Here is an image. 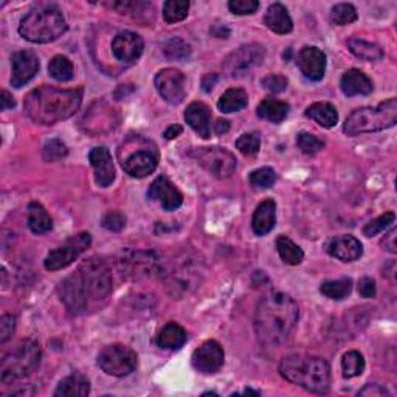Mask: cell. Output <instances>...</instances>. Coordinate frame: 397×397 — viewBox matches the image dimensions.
<instances>
[{"instance_id":"9f6ffc18","label":"cell","mask_w":397,"mask_h":397,"mask_svg":"<svg viewBox=\"0 0 397 397\" xmlns=\"http://www.w3.org/2000/svg\"><path fill=\"white\" fill-rule=\"evenodd\" d=\"M214 130H216V134L218 135H222V134H227V132L230 130V121L227 120H218L216 124H214Z\"/></svg>"},{"instance_id":"5b68a950","label":"cell","mask_w":397,"mask_h":397,"mask_svg":"<svg viewBox=\"0 0 397 397\" xmlns=\"http://www.w3.org/2000/svg\"><path fill=\"white\" fill-rule=\"evenodd\" d=\"M67 31L61 8L55 4H38L23 16L19 35L33 44H48Z\"/></svg>"},{"instance_id":"1f68e13d","label":"cell","mask_w":397,"mask_h":397,"mask_svg":"<svg viewBox=\"0 0 397 397\" xmlns=\"http://www.w3.org/2000/svg\"><path fill=\"white\" fill-rule=\"evenodd\" d=\"M248 104V96L242 89H228L219 99L218 107L223 113H233L242 111Z\"/></svg>"},{"instance_id":"f907efd6","label":"cell","mask_w":397,"mask_h":397,"mask_svg":"<svg viewBox=\"0 0 397 397\" xmlns=\"http://www.w3.org/2000/svg\"><path fill=\"white\" fill-rule=\"evenodd\" d=\"M359 396H372V397H382V396H390V393L386 391V388L380 385H367L363 390L359 391Z\"/></svg>"},{"instance_id":"ffe728a7","label":"cell","mask_w":397,"mask_h":397,"mask_svg":"<svg viewBox=\"0 0 397 397\" xmlns=\"http://www.w3.org/2000/svg\"><path fill=\"white\" fill-rule=\"evenodd\" d=\"M326 252L332 258H337L343 262H352L357 261L363 255V245L357 237L342 235L329 239L326 242Z\"/></svg>"},{"instance_id":"ee69618b","label":"cell","mask_w":397,"mask_h":397,"mask_svg":"<svg viewBox=\"0 0 397 397\" xmlns=\"http://www.w3.org/2000/svg\"><path fill=\"white\" fill-rule=\"evenodd\" d=\"M276 181V172L272 168H259L250 174V184L255 188H270Z\"/></svg>"},{"instance_id":"277c9868","label":"cell","mask_w":397,"mask_h":397,"mask_svg":"<svg viewBox=\"0 0 397 397\" xmlns=\"http://www.w3.org/2000/svg\"><path fill=\"white\" fill-rule=\"evenodd\" d=\"M279 374L287 382L298 385L315 394H326L330 386L329 363L309 354H293L283 359L279 365Z\"/></svg>"},{"instance_id":"83f0119b","label":"cell","mask_w":397,"mask_h":397,"mask_svg":"<svg viewBox=\"0 0 397 397\" xmlns=\"http://www.w3.org/2000/svg\"><path fill=\"white\" fill-rule=\"evenodd\" d=\"M289 111H291V106L286 101L269 96L262 99L261 104L258 106V117L270 123H281L287 118Z\"/></svg>"},{"instance_id":"681fc988","label":"cell","mask_w":397,"mask_h":397,"mask_svg":"<svg viewBox=\"0 0 397 397\" xmlns=\"http://www.w3.org/2000/svg\"><path fill=\"white\" fill-rule=\"evenodd\" d=\"M359 293L363 298H374L377 293V287H376V281L372 278H362L359 281Z\"/></svg>"},{"instance_id":"7c38bea8","label":"cell","mask_w":397,"mask_h":397,"mask_svg":"<svg viewBox=\"0 0 397 397\" xmlns=\"http://www.w3.org/2000/svg\"><path fill=\"white\" fill-rule=\"evenodd\" d=\"M157 92L169 104H180L185 99V74L177 69H163L155 74Z\"/></svg>"},{"instance_id":"11a10c76","label":"cell","mask_w":397,"mask_h":397,"mask_svg":"<svg viewBox=\"0 0 397 397\" xmlns=\"http://www.w3.org/2000/svg\"><path fill=\"white\" fill-rule=\"evenodd\" d=\"M181 126L180 124H172V126H169L167 130H164V138L167 140H174V138H177L180 134H181Z\"/></svg>"},{"instance_id":"d6a6232c","label":"cell","mask_w":397,"mask_h":397,"mask_svg":"<svg viewBox=\"0 0 397 397\" xmlns=\"http://www.w3.org/2000/svg\"><path fill=\"white\" fill-rule=\"evenodd\" d=\"M276 250L281 256V259L289 264V266H298L304 258V252L301 250V247H298L292 239L287 236H279L276 239Z\"/></svg>"},{"instance_id":"52a82bcc","label":"cell","mask_w":397,"mask_h":397,"mask_svg":"<svg viewBox=\"0 0 397 397\" xmlns=\"http://www.w3.org/2000/svg\"><path fill=\"white\" fill-rule=\"evenodd\" d=\"M40 346L38 342L27 338L16 345L11 351H8L2 357L0 365V380L2 384H13L28 377L35 372L40 363Z\"/></svg>"},{"instance_id":"816d5d0a","label":"cell","mask_w":397,"mask_h":397,"mask_svg":"<svg viewBox=\"0 0 397 397\" xmlns=\"http://www.w3.org/2000/svg\"><path fill=\"white\" fill-rule=\"evenodd\" d=\"M396 228H393L390 233H388L386 236H385V239L382 241V245L385 247V250H388V252H391V253H396L397 252V245H396Z\"/></svg>"},{"instance_id":"f5cc1de1","label":"cell","mask_w":397,"mask_h":397,"mask_svg":"<svg viewBox=\"0 0 397 397\" xmlns=\"http://www.w3.org/2000/svg\"><path fill=\"white\" fill-rule=\"evenodd\" d=\"M14 106H16L14 98L10 95V92H6V90H2V96H0V109H2V111L13 109Z\"/></svg>"},{"instance_id":"e0dca14e","label":"cell","mask_w":397,"mask_h":397,"mask_svg":"<svg viewBox=\"0 0 397 397\" xmlns=\"http://www.w3.org/2000/svg\"><path fill=\"white\" fill-rule=\"evenodd\" d=\"M143 48V39L132 31H121L112 40V53L123 64L135 62L142 56Z\"/></svg>"},{"instance_id":"9c48e42d","label":"cell","mask_w":397,"mask_h":397,"mask_svg":"<svg viewBox=\"0 0 397 397\" xmlns=\"http://www.w3.org/2000/svg\"><path fill=\"white\" fill-rule=\"evenodd\" d=\"M137 354L124 345L106 346L98 355V365L106 374L113 377H126L137 368Z\"/></svg>"},{"instance_id":"4dcf8cb0","label":"cell","mask_w":397,"mask_h":397,"mask_svg":"<svg viewBox=\"0 0 397 397\" xmlns=\"http://www.w3.org/2000/svg\"><path fill=\"white\" fill-rule=\"evenodd\" d=\"M28 227L36 235L47 233L53 228L52 218L39 202H31L28 205Z\"/></svg>"},{"instance_id":"7a4b0ae2","label":"cell","mask_w":397,"mask_h":397,"mask_svg":"<svg viewBox=\"0 0 397 397\" xmlns=\"http://www.w3.org/2000/svg\"><path fill=\"white\" fill-rule=\"evenodd\" d=\"M300 318V309L292 296L272 292L258 303L255 330L258 340L267 347H278L292 335Z\"/></svg>"},{"instance_id":"9a60e30c","label":"cell","mask_w":397,"mask_h":397,"mask_svg":"<svg viewBox=\"0 0 397 397\" xmlns=\"http://www.w3.org/2000/svg\"><path fill=\"white\" fill-rule=\"evenodd\" d=\"M11 84L16 89H21L22 86L27 84L39 70V60L35 52L31 50H21L16 52L11 57Z\"/></svg>"},{"instance_id":"db71d44e","label":"cell","mask_w":397,"mask_h":397,"mask_svg":"<svg viewBox=\"0 0 397 397\" xmlns=\"http://www.w3.org/2000/svg\"><path fill=\"white\" fill-rule=\"evenodd\" d=\"M216 82H218L216 74H205L203 79H202V87H203L205 92H211Z\"/></svg>"},{"instance_id":"7402d4cb","label":"cell","mask_w":397,"mask_h":397,"mask_svg":"<svg viewBox=\"0 0 397 397\" xmlns=\"http://www.w3.org/2000/svg\"><path fill=\"white\" fill-rule=\"evenodd\" d=\"M185 120L189 124L198 137L202 138H210L211 135V111L208 109V106L203 103H193L186 107L185 111Z\"/></svg>"},{"instance_id":"484cf974","label":"cell","mask_w":397,"mask_h":397,"mask_svg":"<svg viewBox=\"0 0 397 397\" xmlns=\"http://www.w3.org/2000/svg\"><path fill=\"white\" fill-rule=\"evenodd\" d=\"M186 330L181 328L177 323H168L167 326H163V329L157 335V345H159L162 350H180L181 346L186 343Z\"/></svg>"},{"instance_id":"4316f807","label":"cell","mask_w":397,"mask_h":397,"mask_svg":"<svg viewBox=\"0 0 397 397\" xmlns=\"http://www.w3.org/2000/svg\"><path fill=\"white\" fill-rule=\"evenodd\" d=\"M90 393L89 380L82 374H72L62 379L57 385L55 396L56 397H86Z\"/></svg>"},{"instance_id":"ab89813d","label":"cell","mask_w":397,"mask_h":397,"mask_svg":"<svg viewBox=\"0 0 397 397\" xmlns=\"http://www.w3.org/2000/svg\"><path fill=\"white\" fill-rule=\"evenodd\" d=\"M394 220H396V214L393 211H388L382 214V216L372 219L369 223H367L365 228H363V235L367 237H372L379 233H382V231H385L391 223H394Z\"/></svg>"},{"instance_id":"44dd1931","label":"cell","mask_w":397,"mask_h":397,"mask_svg":"<svg viewBox=\"0 0 397 397\" xmlns=\"http://www.w3.org/2000/svg\"><path fill=\"white\" fill-rule=\"evenodd\" d=\"M157 164H159V157L155 152L147 151V149H140V151L132 152L128 159L123 160V169L130 177L143 179L155 171Z\"/></svg>"},{"instance_id":"7bdbcfd3","label":"cell","mask_w":397,"mask_h":397,"mask_svg":"<svg viewBox=\"0 0 397 397\" xmlns=\"http://www.w3.org/2000/svg\"><path fill=\"white\" fill-rule=\"evenodd\" d=\"M164 53H167L169 60L184 61L191 55V47H189L186 43H184L181 39L174 38L167 44V47H164Z\"/></svg>"},{"instance_id":"d6986e66","label":"cell","mask_w":397,"mask_h":397,"mask_svg":"<svg viewBox=\"0 0 397 397\" xmlns=\"http://www.w3.org/2000/svg\"><path fill=\"white\" fill-rule=\"evenodd\" d=\"M89 162L95 171L96 184L101 188L111 186L112 181L115 180V167L109 149L104 146L94 147L89 152Z\"/></svg>"},{"instance_id":"8992f818","label":"cell","mask_w":397,"mask_h":397,"mask_svg":"<svg viewBox=\"0 0 397 397\" xmlns=\"http://www.w3.org/2000/svg\"><path fill=\"white\" fill-rule=\"evenodd\" d=\"M397 123V99L391 98L380 103L377 107H360L354 111L345 121V134L355 137L367 132H379L390 129Z\"/></svg>"},{"instance_id":"5bb4252c","label":"cell","mask_w":397,"mask_h":397,"mask_svg":"<svg viewBox=\"0 0 397 397\" xmlns=\"http://www.w3.org/2000/svg\"><path fill=\"white\" fill-rule=\"evenodd\" d=\"M223 360H225V354H223L222 346L214 340L202 343L193 352L191 357L194 369L203 372V374H214V372H218L223 367Z\"/></svg>"},{"instance_id":"6f0895ef","label":"cell","mask_w":397,"mask_h":397,"mask_svg":"<svg viewBox=\"0 0 397 397\" xmlns=\"http://www.w3.org/2000/svg\"><path fill=\"white\" fill-rule=\"evenodd\" d=\"M244 394H256V396H258L259 393H258V391H253V390H245Z\"/></svg>"},{"instance_id":"f35d334b","label":"cell","mask_w":397,"mask_h":397,"mask_svg":"<svg viewBox=\"0 0 397 397\" xmlns=\"http://www.w3.org/2000/svg\"><path fill=\"white\" fill-rule=\"evenodd\" d=\"M236 147L239 149V152L247 155V157H253L259 152L261 149V135L256 134V132H252V134H244L236 140Z\"/></svg>"},{"instance_id":"836d02e7","label":"cell","mask_w":397,"mask_h":397,"mask_svg":"<svg viewBox=\"0 0 397 397\" xmlns=\"http://www.w3.org/2000/svg\"><path fill=\"white\" fill-rule=\"evenodd\" d=\"M351 291H352V281L350 278L326 281V283H323L320 287V292L323 295L335 301L343 300V298H346L351 293Z\"/></svg>"},{"instance_id":"bcb514c9","label":"cell","mask_w":397,"mask_h":397,"mask_svg":"<svg viewBox=\"0 0 397 397\" xmlns=\"http://www.w3.org/2000/svg\"><path fill=\"white\" fill-rule=\"evenodd\" d=\"M228 8L231 13L245 16V14H253L259 8V2L256 0H230Z\"/></svg>"},{"instance_id":"c3c4849f","label":"cell","mask_w":397,"mask_h":397,"mask_svg":"<svg viewBox=\"0 0 397 397\" xmlns=\"http://www.w3.org/2000/svg\"><path fill=\"white\" fill-rule=\"evenodd\" d=\"M16 318L13 315H4L0 318V343L5 345L14 334Z\"/></svg>"},{"instance_id":"7dc6e473","label":"cell","mask_w":397,"mask_h":397,"mask_svg":"<svg viewBox=\"0 0 397 397\" xmlns=\"http://www.w3.org/2000/svg\"><path fill=\"white\" fill-rule=\"evenodd\" d=\"M126 225V218L120 211H109L103 218V227L111 231H120Z\"/></svg>"},{"instance_id":"ba28073f","label":"cell","mask_w":397,"mask_h":397,"mask_svg":"<svg viewBox=\"0 0 397 397\" xmlns=\"http://www.w3.org/2000/svg\"><path fill=\"white\" fill-rule=\"evenodd\" d=\"M189 155L216 179H228L236 169L235 155L223 147H196Z\"/></svg>"},{"instance_id":"30bf717a","label":"cell","mask_w":397,"mask_h":397,"mask_svg":"<svg viewBox=\"0 0 397 397\" xmlns=\"http://www.w3.org/2000/svg\"><path fill=\"white\" fill-rule=\"evenodd\" d=\"M266 50L259 44H248L235 50L225 61H223V72L230 78H242L252 73L256 67L264 62Z\"/></svg>"},{"instance_id":"2e32d148","label":"cell","mask_w":397,"mask_h":397,"mask_svg":"<svg viewBox=\"0 0 397 397\" xmlns=\"http://www.w3.org/2000/svg\"><path fill=\"white\" fill-rule=\"evenodd\" d=\"M147 197L151 198V201L159 202L167 211L177 210L180 208L181 203H184V194H181L179 188L164 176L157 177L152 181L151 186H149Z\"/></svg>"},{"instance_id":"4fadbf2b","label":"cell","mask_w":397,"mask_h":397,"mask_svg":"<svg viewBox=\"0 0 397 397\" xmlns=\"http://www.w3.org/2000/svg\"><path fill=\"white\" fill-rule=\"evenodd\" d=\"M157 259L151 252H126L123 253L121 258L118 259V267L123 276L129 279H140L145 278L155 270Z\"/></svg>"},{"instance_id":"b9f144b4","label":"cell","mask_w":397,"mask_h":397,"mask_svg":"<svg viewBox=\"0 0 397 397\" xmlns=\"http://www.w3.org/2000/svg\"><path fill=\"white\" fill-rule=\"evenodd\" d=\"M69 154V149L65 146V143L60 138H53L50 142L45 143L43 149V157L45 162H57L62 160L65 155Z\"/></svg>"},{"instance_id":"8d00e7d4","label":"cell","mask_w":397,"mask_h":397,"mask_svg":"<svg viewBox=\"0 0 397 397\" xmlns=\"http://www.w3.org/2000/svg\"><path fill=\"white\" fill-rule=\"evenodd\" d=\"M188 10V0H168V2L163 5V18L169 23H176L186 18Z\"/></svg>"},{"instance_id":"3957f363","label":"cell","mask_w":397,"mask_h":397,"mask_svg":"<svg viewBox=\"0 0 397 397\" xmlns=\"http://www.w3.org/2000/svg\"><path fill=\"white\" fill-rule=\"evenodd\" d=\"M82 87L60 89L53 86L38 87L25 96L23 107L28 117L44 126H52L73 117L82 103Z\"/></svg>"},{"instance_id":"d590c367","label":"cell","mask_w":397,"mask_h":397,"mask_svg":"<svg viewBox=\"0 0 397 397\" xmlns=\"http://www.w3.org/2000/svg\"><path fill=\"white\" fill-rule=\"evenodd\" d=\"M342 369L345 377H357L362 374L363 369H365V359H363V355L357 351L346 352L342 360Z\"/></svg>"},{"instance_id":"74e56055","label":"cell","mask_w":397,"mask_h":397,"mask_svg":"<svg viewBox=\"0 0 397 397\" xmlns=\"http://www.w3.org/2000/svg\"><path fill=\"white\" fill-rule=\"evenodd\" d=\"M330 21L335 25H350L357 21V10L351 4H338L330 11Z\"/></svg>"},{"instance_id":"6da1fadb","label":"cell","mask_w":397,"mask_h":397,"mask_svg":"<svg viewBox=\"0 0 397 397\" xmlns=\"http://www.w3.org/2000/svg\"><path fill=\"white\" fill-rule=\"evenodd\" d=\"M112 270L104 259L92 256L70 276L61 281L57 292L62 303L74 315L101 309L112 293Z\"/></svg>"},{"instance_id":"d4e9b609","label":"cell","mask_w":397,"mask_h":397,"mask_svg":"<svg viewBox=\"0 0 397 397\" xmlns=\"http://www.w3.org/2000/svg\"><path fill=\"white\" fill-rule=\"evenodd\" d=\"M267 28L272 30L273 33H278V35H287L293 28V22L291 14H289L287 8L283 4H272L267 8L266 18H264Z\"/></svg>"},{"instance_id":"ac0fdd59","label":"cell","mask_w":397,"mask_h":397,"mask_svg":"<svg viewBox=\"0 0 397 397\" xmlns=\"http://www.w3.org/2000/svg\"><path fill=\"white\" fill-rule=\"evenodd\" d=\"M296 64L301 73L311 81H321L326 73V55L318 47H304L300 50Z\"/></svg>"},{"instance_id":"cb8c5ba5","label":"cell","mask_w":397,"mask_h":397,"mask_svg":"<svg viewBox=\"0 0 397 397\" xmlns=\"http://www.w3.org/2000/svg\"><path fill=\"white\" fill-rule=\"evenodd\" d=\"M340 87H342V92L346 96L369 95L372 90H374V84H372V81L367 77L365 73L357 69H351L343 74Z\"/></svg>"},{"instance_id":"f546056e","label":"cell","mask_w":397,"mask_h":397,"mask_svg":"<svg viewBox=\"0 0 397 397\" xmlns=\"http://www.w3.org/2000/svg\"><path fill=\"white\" fill-rule=\"evenodd\" d=\"M347 47H350L351 53L357 56L359 60L368 61V62H377L384 60V50L377 44L368 43L365 39L360 38H351L347 40Z\"/></svg>"},{"instance_id":"603a6c76","label":"cell","mask_w":397,"mask_h":397,"mask_svg":"<svg viewBox=\"0 0 397 397\" xmlns=\"http://www.w3.org/2000/svg\"><path fill=\"white\" fill-rule=\"evenodd\" d=\"M276 223V203L273 198H266L258 206L252 219V228L255 235L264 236L275 228Z\"/></svg>"},{"instance_id":"f6af8a7d","label":"cell","mask_w":397,"mask_h":397,"mask_svg":"<svg viewBox=\"0 0 397 397\" xmlns=\"http://www.w3.org/2000/svg\"><path fill=\"white\" fill-rule=\"evenodd\" d=\"M287 84H289L287 78L283 77V74H279V73L267 74L266 78L261 79V86L266 90H269V92H272V94L284 92V90L287 89Z\"/></svg>"},{"instance_id":"f1b7e54d","label":"cell","mask_w":397,"mask_h":397,"mask_svg":"<svg viewBox=\"0 0 397 397\" xmlns=\"http://www.w3.org/2000/svg\"><path fill=\"white\" fill-rule=\"evenodd\" d=\"M306 117L317 121L321 128L330 129L338 121V112L335 106L330 103H313L306 109Z\"/></svg>"},{"instance_id":"8fae6325","label":"cell","mask_w":397,"mask_h":397,"mask_svg":"<svg viewBox=\"0 0 397 397\" xmlns=\"http://www.w3.org/2000/svg\"><path fill=\"white\" fill-rule=\"evenodd\" d=\"M90 244H92V236L89 233H78L69 237L61 247L55 248V250L47 255L44 261L45 269L50 272L65 269L70 266L73 261H77L90 247Z\"/></svg>"},{"instance_id":"60d3db41","label":"cell","mask_w":397,"mask_h":397,"mask_svg":"<svg viewBox=\"0 0 397 397\" xmlns=\"http://www.w3.org/2000/svg\"><path fill=\"white\" fill-rule=\"evenodd\" d=\"M296 145L304 154H309V155L317 154L325 147V142L320 140L317 135L311 134V132H300L296 137Z\"/></svg>"},{"instance_id":"e575fe53","label":"cell","mask_w":397,"mask_h":397,"mask_svg":"<svg viewBox=\"0 0 397 397\" xmlns=\"http://www.w3.org/2000/svg\"><path fill=\"white\" fill-rule=\"evenodd\" d=\"M48 73H50V77H52L56 81L67 82L73 78L74 69H73V64H72L69 57H65L62 55H57V56L53 57L52 61H50Z\"/></svg>"}]
</instances>
